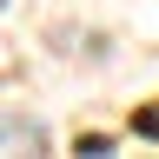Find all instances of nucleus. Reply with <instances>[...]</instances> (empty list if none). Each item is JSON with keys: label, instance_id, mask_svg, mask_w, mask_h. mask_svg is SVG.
<instances>
[{"label": "nucleus", "instance_id": "f257e3e1", "mask_svg": "<svg viewBox=\"0 0 159 159\" xmlns=\"http://www.w3.org/2000/svg\"><path fill=\"white\" fill-rule=\"evenodd\" d=\"M0 146H33V152H47V126L27 113H0Z\"/></svg>", "mask_w": 159, "mask_h": 159}]
</instances>
